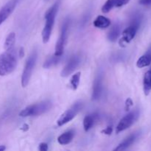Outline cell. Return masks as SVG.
Instances as JSON below:
<instances>
[{"label":"cell","mask_w":151,"mask_h":151,"mask_svg":"<svg viewBox=\"0 0 151 151\" xmlns=\"http://www.w3.org/2000/svg\"><path fill=\"white\" fill-rule=\"evenodd\" d=\"M17 55L15 49L5 50L0 55V76L10 74L17 66Z\"/></svg>","instance_id":"obj_1"},{"label":"cell","mask_w":151,"mask_h":151,"mask_svg":"<svg viewBox=\"0 0 151 151\" xmlns=\"http://www.w3.org/2000/svg\"><path fill=\"white\" fill-rule=\"evenodd\" d=\"M60 3V0L54 3V4L47 10L45 14L46 22L42 31V40L44 44H47L48 42L50 36H51L53 26H54L56 15L58 11Z\"/></svg>","instance_id":"obj_2"},{"label":"cell","mask_w":151,"mask_h":151,"mask_svg":"<svg viewBox=\"0 0 151 151\" xmlns=\"http://www.w3.org/2000/svg\"><path fill=\"white\" fill-rule=\"evenodd\" d=\"M52 103L50 100H45L37 104L31 105L24 109L19 113V116H23V117L38 116L48 111L52 108Z\"/></svg>","instance_id":"obj_3"},{"label":"cell","mask_w":151,"mask_h":151,"mask_svg":"<svg viewBox=\"0 0 151 151\" xmlns=\"http://www.w3.org/2000/svg\"><path fill=\"white\" fill-rule=\"evenodd\" d=\"M37 57H38L37 51L36 50H33L30 54V55L28 57L27 60L22 76V86L23 87H26L27 84L29 83L32 71H33L35 63H36Z\"/></svg>","instance_id":"obj_4"},{"label":"cell","mask_w":151,"mask_h":151,"mask_svg":"<svg viewBox=\"0 0 151 151\" xmlns=\"http://www.w3.org/2000/svg\"><path fill=\"white\" fill-rule=\"evenodd\" d=\"M82 102H76L70 109L66 110V111L60 116L58 120L57 121L58 125V126H62V125H65V124L68 123V122H70L71 120H72V119L76 116V115L79 113L80 111L82 109Z\"/></svg>","instance_id":"obj_5"},{"label":"cell","mask_w":151,"mask_h":151,"mask_svg":"<svg viewBox=\"0 0 151 151\" xmlns=\"http://www.w3.org/2000/svg\"><path fill=\"white\" fill-rule=\"evenodd\" d=\"M69 24H70V20L69 19H66L63 22L61 30H60V37H59L55 45V55H63V50H64V46L68 37Z\"/></svg>","instance_id":"obj_6"},{"label":"cell","mask_w":151,"mask_h":151,"mask_svg":"<svg viewBox=\"0 0 151 151\" xmlns=\"http://www.w3.org/2000/svg\"><path fill=\"white\" fill-rule=\"evenodd\" d=\"M139 116V112L138 110H134L128 113L127 115H125L119 121V124L116 126V134H119V133L122 132V131H125V130L128 129L130 127L132 126L134 122L138 119Z\"/></svg>","instance_id":"obj_7"},{"label":"cell","mask_w":151,"mask_h":151,"mask_svg":"<svg viewBox=\"0 0 151 151\" xmlns=\"http://www.w3.org/2000/svg\"><path fill=\"white\" fill-rule=\"evenodd\" d=\"M140 24L137 23H132L131 22V25L126 28L125 30L122 32V38H121L120 41H119V44L121 47L125 46V44H128L134 39L135 37L136 34H137V30L139 29Z\"/></svg>","instance_id":"obj_8"},{"label":"cell","mask_w":151,"mask_h":151,"mask_svg":"<svg viewBox=\"0 0 151 151\" xmlns=\"http://www.w3.org/2000/svg\"><path fill=\"white\" fill-rule=\"evenodd\" d=\"M81 63V57L78 55H72L69 58V61L66 64L65 67L62 70L60 75L62 77H67L72 73L79 66Z\"/></svg>","instance_id":"obj_9"},{"label":"cell","mask_w":151,"mask_h":151,"mask_svg":"<svg viewBox=\"0 0 151 151\" xmlns=\"http://www.w3.org/2000/svg\"><path fill=\"white\" fill-rule=\"evenodd\" d=\"M20 0H10L0 10V25L11 15Z\"/></svg>","instance_id":"obj_10"},{"label":"cell","mask_w":151,"mask_h":151,"mask_svg":"<svg viewBox=\"0 0 151 151\" xmlns=\"http://www.w3.org/2000/svg\"><path fill=\"white\" fill-rule=\"evenodd\" d=\"M103 90V75L101 74L97 75L93 84L92 100H97L100 99Z\"/></svg>","instance_id":"obj_11"},{"label":"cell","mask_w":151,"mask_h":151,"mask_svg":"<svg viewBox=\"0 0 151 151\" xmlns=\"http://www.w3.org/2000/svg\"><path fill=\"white\" fill-rule=\"evenodd\" d=\"M138 133H134V134L130 135L129 137H127L124 141H122L120 144H119V145H118L114 150H123L127 149L128 147H129L131 145L134 144V142H135L136 140H137V139L138 138Z\"/></svg>","instance_id":"obj_12"},{"label":"cell","mask_w":151,"mask_h":151,"mask_svg":"<svg viewBox=\"0 0 151 151\" xmlns=\"http://www.w3.org/2000/svg\"><path fill=\"white\" fill-rule=\"evenodd\" d=\"M75 134V133L74 130H69V131H66L60 136H59V137L58 138V142L59 144L63 145L69 144L73 139Z\"/></svg>","instance_id":"obj_13"},{"label":"cell","mask_w":151,"mask_h":151,"mask_svg":"<svg viewBox=\"0 0 151 151\" xmlns=\"http://www.w3.org/2000/svg\"><path fill=\"white\" fill-rule=\"evenodd\" d=\"M98 118V114L96 113L91 114H88L85 116L83 119V128L86 131H88L93 125H94V122L97 120Z\"/></svg>","instance_id":"obj_14"},{"label":"cell","mask_w":151,"mask_h":151,"mask_svg":"<svg viewBox=\"0 0 151 151\" xmlns=\"http://www.w3.org/2000/svg\"><path fill=\"white\" fill-rule=\"evenodd\" d=\"M121 27L119 23H115L113 26L111 27V29L109 30V34H108V39L110 41L114 42L119 37L120 34Z\"/></svg>","instance_id":"obj_15"},{"label":"cell","mask_w":151,"mask_h":151,"mask_svg":"<svg viewBox=\"0 0 151 151\" xmlns=\"http://www.w3.org/2000/svg\"><path fill=\"white\" fill-rule=\"evenodd\" d=\"M111 25V20L107 17L103 16H97V19L94 21V26L100 29H105L109 27Z\"/></svg>","instance_id":"obj_16"},{"label":"cell","mask_w":151,"mask_h":151,"mask_svg":"<svg viewBox=\"0 0 151 151\" xmlns=\"http://www.w3.org/2000/svg\"><path fill=\"white\" fill-rule=\"evenodd\" d=\"M151 63V52H147L146 54L138 59L137 62V66L138 68H144L148 66Z\"/></svg>","instance_id":"obj_17"},{"label":"cell","mask_w":151,"mask_h":151,"mask_svg":"<svg viewBox=\"0 0 151 151\" xmlns=\"http://www.w3.org/2000/svg\"><path fill=\"white\" fill-rule=\"evenodd\" d=\"M143 87L145 95H148L151 91V70L150 69L145 73L143 81Z\"/></svg>","instance_id":"obj_18"},{"label":"cell","mask_w":151,"mask_h":151,"mask_svg":"<svg viewBox=\"0 0 151 151\" xmlns=\"http://www.w3.org/2000/svg\"><path fill=\"white\" fill-rule=\"evenodd\" d=\"M15 44H16V34L14 32H10L7 37L6 38L5 41H4V50H10L14 49Z\"/></svg>","instance_id":"obj_19"},{"label":"cell","mask_w":151,"mask_h":151,"mask_svg":"<svg viewBox=\"0 0 151 151\" xmlns=\"http://www.w3.org/2000/svg\"><path fill=\"white\" fill-rule=\"evenodd\" d=\"M61 57L62 55H54L53 56H51V57L49 58L44 62L43 66H44V68H45V69H49V68L55 66L60 61Z\"/></svg>","instance_id":"obj_20"},{"label":"cell","mask_w":151,"mask_h":151,"mask_svg":"<svg viewBox=\"0 0 151 151\" xmlns=\"http://www.w3.org/2000/svg\"><path fill=\"white\" fill-rule=\"evenodd\" d=\"M81 73L80 72L74 74L70 80V87L73 90H76L78 88L80 83V80H81Z\"/></svg>","instance_id":"obj_21"},{"label":"cell","mask_w":151,"mask_h":151,"mask_svg":"<svg viewBox=\"0 0 151 151\" xmlns=\"http://www.w3.org/2000/svg\"><path fill=\"white\" fill-rule=\"evenodd\" d=\"M115 4L116 0H107L102 7V12L104 13H109L115 7Z\"/></svg>","instance_id":"obj_22"},{"label":"cell","mask_w":151,"mask_h":151,"mask_svg":"<svg viewBox=\"0 0 151 151\" xmlns=\"http://www.w3.org/2000/svg\"><path fill=\"white\" fill-rule=\"evenodd\" d=\"M131 0H116V4H115V7H120L122 6L128 4Z\"/></svg>","instance_id":"obj_23"},{"label":"cell","mask_w":151,"mask_h":151,"mask_svg":"<svg viewBox=\"0 0 151 151\" xmlns=\"http://www.w3.org/2000/svg\"><path fill=\"white\" fill-rule=\"evenodd\" d=\"M133 106V101L131 98H128L126 100L125 102V111H129L130 108Z\"/></svg>","instance_id":"obj_24"},{"label":"cell","mask_w":151,"mask_h":151,"mask_svg":"<svg viewBox=\"0 0 151 151\" xmlns=\"http://www.w3.org/2000/svg\"><path fill=\"white\" fill-rule=\"evenodd\" d=\"M113 131V128H112V125H109L108 126L106 129H104L103 131H102V133L105 134H107V135H111Z\"/></svg>","instance_id":"obj_25"},{"label":"cell","mask_w":151,"mask_h":151,"mask_svg":"<svg viewBox=\"0 0 151 151\" xmlns=\"http://www.w3.org/2000/svg\"><path fill=\"white\" fill-rule=\"evenodd\" d=\"M38 149H39L41 151H47L48 150V145L47 143L42 142L39 145V147H38Z\"/></svg>","instance_id":"obj_26"},{"label":"cell","mask_w":151,"mask_h":151,"mask_svg":"<svg viewBox=\"0 0 151 151\" xmlns=\"http://www.w3.org/2000/svg\"><path fill=\"white\" fill-rule=\"evenodd\" d=\"M139 3L142 5H151V0H139Z\"/></svg>","instance_id":"obj_27"},{"label":"cell","mask_w":151,"mask_h":151,"mask_svg":"<svg viewBox=\"0 0 151 151\" xmlns=\"http://www.w3.org/2000/svg\"><path fill=\"white\" fill-rule=\"evenodd\" d=\"M19 57L20 58H23L24 55V48L23 47H21L20 50H19Z\"/></svg>","instance_id":"obj_28"},{"label":"cell","mask_w":151,"mask_h":151,"mask_svg":"<svg viewBox=\"0 0 151 151\" xmlns=\"http://www.w3.org/2000/svg\"><path fill=\"white\" fill-rule=\"evenodd\" d=\"M22 129L23 130V131H27L28 129H29V126H28V125H27V124H24V125L23 126H22Z\"/></svg>","instance_id":"obj_29"},{"label":"cell","mask_w":151,"mask_h":151,"mask_svg":"<svg viewBox=\"0 0 151 151\" xmlns=\"http://www.w3.org/2000/svg\"><path fill=\"white\" fill-rule=\"evenodd\" d=\"M6 149V147L4 145H0V151H3Z\"/></svg>","instance_id":"obj_30"},{"label":"cell","mask_w":151,"mask_h":151,"mask_svg":"<svg viewBox=\"0 0 151 151\" xmlns=\"http://www.w3.org/2000/svg\"><path fill=\"white\" fill-rule=\"evenodd\" d=\"M150 70H151V69H150Z\"/></svg>","instance_id":"obj_31"}]
</instances>
